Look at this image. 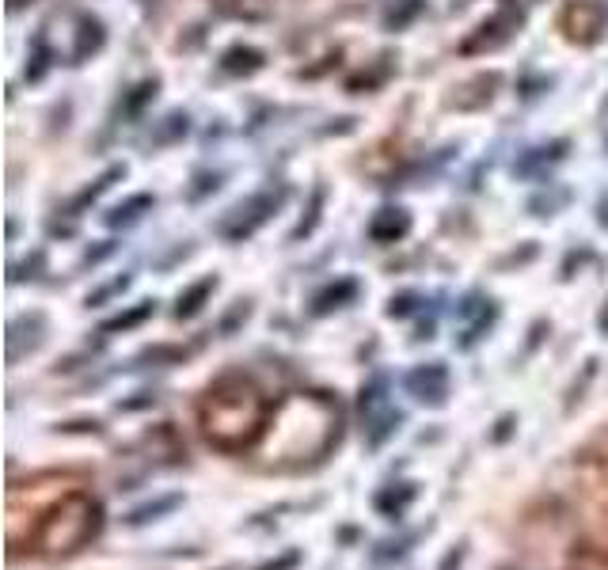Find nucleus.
I'll return each mask as SVG.
<instances>
[{"label": "nucleus", "instance_id": "obj_6", "mask_svg": "<svg viewBox=\"0 0 608 570\" xmlns=\"http://www.w3.org/2000/svg\"><path fill=\"white\" fill-rule=\"evenodd\" d=\"M407 225H411V221H407L403 209H384V217L373 221V236H377V240H396V236L407 232Z\"/></svg>", "mask_w": 608, "mask_h": 570}, {"label": "nucleus", "instance_id": "obj_2", "mask_svg": "<svg viewBox=\"0 0 608 570\" xmlns=\"http://www.w3.org/2000/svg\"><path fill=\"white\" fill-rule=\"evenodd\" d=\"M95 532H99V502L92 494L73 491L42 513L31 544L42 555H69V551L84 548Z\"/></svg>", "mask_w": 608, "mask_h": 570}, {"label": "nucleus", "instance_id": "obj_10", "mask_svg": "<svg viewBox=\"0 0 608 570\" xmlns=\"http://www.w3.org/2000/svg\"><path fill=\"white\" fill-rule=\"evenodd\" d=\"M601 327H605V331H608V308H605V316H601Z\"/></svg>", "mask_w": 608, "mask_h": 570}, {"label": "nucleus", "instance_id": "obj_4", "mask_svg": "<svg viewBox=\"0 0 608 570\" xmlns=\"http://www.w3.org/2000/svg\"><path fill=\"white\" fill-rule=\"evenodd\" d=\"M407 388H411L422 403H426V399H430V403H441L445 392H449V377H445V369L434 361V365H426V369H415V373L407 377Z\"/></svg>", "mask_w": 608, "mask_h": 570}, {"label": "nucleus", "instance_id": "obj_9", "mask_svg": "<svg viewBox=\"0 0 608 570\" xmlns=\"http://www.w3.org/2000/svg\"><path fill=\"white\" fill-rule=\"evenodd\" d=\"M301 563V551H289V555H282L278 563H270V567H263V570H293Z\"/></svg>", "mask_w": 608, "mask_h": 570}, {"label": "nucleus", "instance_id": "obj_5", "mask_svg": "<svg viewBox=\"0 0 608 570\" xmlns=\"http://www.w3.org/2000/svg\"><path fill=\"white\" fill-rule=\"evenodd\" d=\"M567 570H608V544L574 540L567 551Z\"/></svg>", "mask_w": 608, "mask_h": 570}, {"label": "nucleus", "instance_id": "obj_7", "mask_svg": "<svg viewBox=\"0 0 608 570\" xmlns=\"http://www.w3.org/2000/svg\"><path fill=\"white\" fill-rule=\"evenodd\" d=\"M209 289H213V282L194 285V293H190L187 301H183V297H179V308H175V312H179V316H194V312H198V301H202V297H206Z\"/></svg>", "mask_w": 608, "mask_h": 570}, {"label": "nucleus", "instance_id": "obj_1", "mask_svg": "<svg viewBox=\"0 0 608 570\" xmlns=\"http://www.w3.org/2000/svg\"><path fill=\"white\" fill-rule=\"evenodd\" d=\"M270 399L244 373H225L198 399V426L217 453H244L270 426Z\"/></svg>", "mask_w": 608, "mask_h": 570}, {"label": "nucleus", "instance_id": "obj_8", "mask_svg": "<svg viewBox=\"0 0 608 570\" xmlns=\"http://www.w3.org/2000/svg\"><path fill=\"white\" fill-rule=\"evenodd\" d=\"M145 316H152V304H141L137 312H130V316H122V320L107 323V331H118V327H133V323H141Z\"/></svg>", "mask_w": 608, "mask_h": 570}, {"label": "nucleus", "instance_id": "obj_3", "mask_svg": "<svg viewBox=\"0 0 608 570\" xmlns=\"http://www.w3.org/2000/svg\"><path fill=\"white\" fill-rule=\"evenodd\" d=\"M605 4L601 0H570L559 12V31L578 42V46H593L601 31H605Z\"/></svg>", "mask_w": 608, "mask_h": 570}]
</instances>
